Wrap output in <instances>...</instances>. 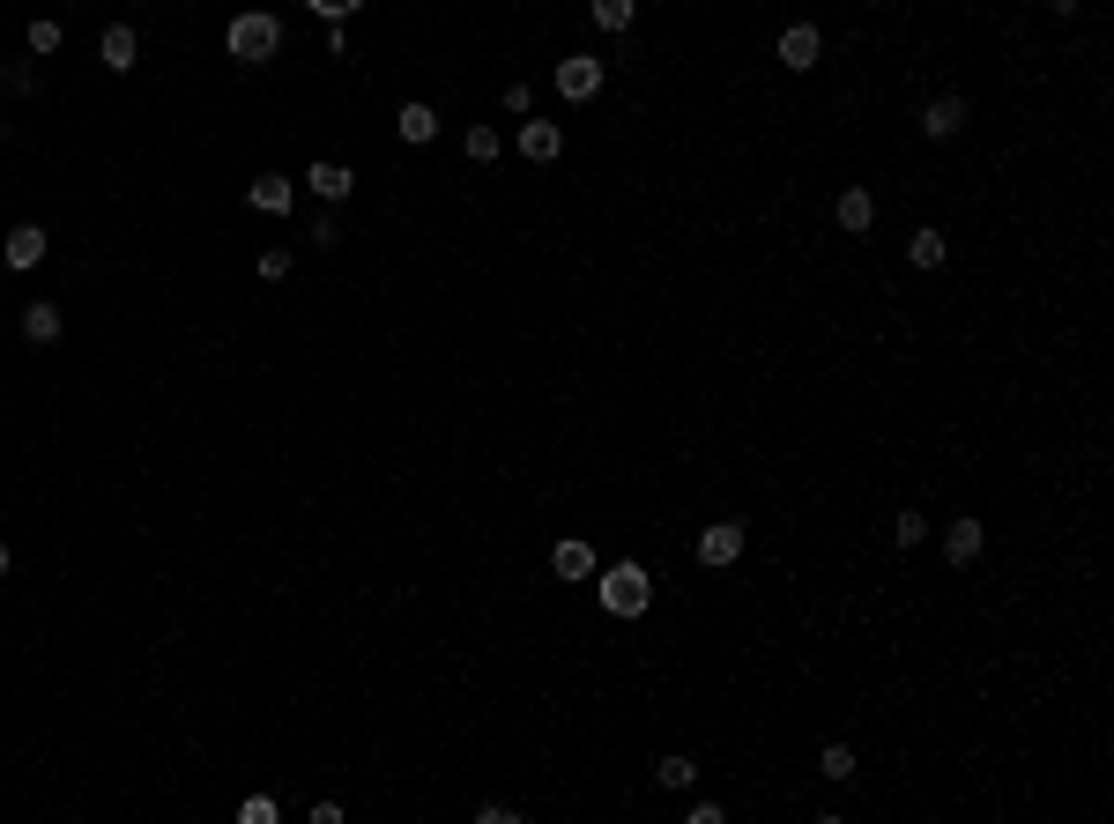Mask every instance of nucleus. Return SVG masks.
<instances>
[{"instance_id": "2", "label": "nucleus", "mask_w": 1114, "mask_h": 824, "mask_svg": "<svg viewBox=\"0 0 1114 824\" xmlns=\"http://www.w3.org/2000/svg\"><path fill=\"white\" fill-rule=\"evenodd\" d=\"M594 595H602L610 617H640L646 601H654V579H646V565H610V573L594 579Z\"/></svg>"}, {"instance_id": "1", "label": "nucleus", "mask_w": 1114, "mask_h": 824, "mask_svg": "<svg viewBox=\"0 0 1114 824\" xmlns=\"http://www.w3.org/2000/svg\"><path fill=\"white\" fill-rule=\"evenodd\" d=\"M275 45H283V23H275L268 8H246V16H231V30H223V52H231L238 68L275 60Z\"/></svg>"}, {"instance_id": "21", "label": "nucleus", "mask_w": 1114, "mask_h": 824, "mask_svg": "<svg viewBox=\"0 0 1114 824\" xmlns=\"http://www.w3.org/2000/svg\"><path fill=\"white\" fill-rule=\"evenodd\" d=\"M654 780H662V787H692L698 765H692V758H662V765H654Z\"/></svg>"}, {"instance_id": "16", "label": "nucleus", "mask_w": 1114, "mask_h": 824, "mask_svg": "<svg viewBox=\"0 0 1114 824\" xmlns=\"http://www.w3.org/2000/svg\"><path fill=\"white\" fill-rule=\"evenodd\" d=\"M943 557H951V565H973V557H981V521H951V535H943Z\"/></svg>"}, {"instance_id": "18", "label": "nucleus", "mask_w": 1114, "mask_h": 824, "mask_svg": "<svg viewBox=\"0 0 1114 824\" xmlns=\"http://www.w3.org/2000/svg\"><path fill=\"white\" fill-rule=\"evenodd\" d=\"M817 773H825V780H855V750L825 743V750H817Z\"/></svg>"}, {"instance_id": "27", "label": "nucleus", "mask_w": 1114, "mask_h": 824, "mask_svg": "<svg viewBox=\"0 0 1114 824\" xmlns=\"http://www.w3.org/2000/svg\"><path fill=\"white\" fill-rule=\"evenodd\" d=\"M1047 8H1055V16H1077V0H1047Z\"/></svg>"}, {"instance_id": "13", "label": "nucleus", "mask_w": 1114, "mask_h": 824, "mask_svg": "<svg viewBox=\"0 0 1114 824\" xmlns=\"http://www.w3.org/2000/svg\"><path fill=\"white\" fill-rule=\"evenodd\" d=\"M832 216H840V230H855V238H862V230L877 224V200H869L862 186H847V194L832 200Z\"/></svg>"}, {"instance_id": "6", "label": "nucleus", "mask_w": 1114, "mask_h": 824, "mask_svg": "<svg viewBox=\"0 0 1114 824\" xmlns=\"http://www.w3.org/2000/svg\"><path fill=\"white\" fill-rule=\"evenodd\" d=\"M305 186H313L327 208H343V200L357 194V172H349V164H313V172H305Z\"/></svg>"}, {"instance_id": "14", "label": "nucleus", "mask_w": 1114, "mask_h": 824, "mask_svg": "<svg viewBox=\"0 0 1114 824\" xmlns=\"http://www.w3.org/2000/svg\"><path fill=\"white\" fill-rule=\"evenodd\" d=\"M959 126H965V104L959 97H937L929 112H921V134H929V142H951Z\"/></svg>"}, {"instance_id": "12", "label": "nucleus", "mask_w": 1114, "mask_h": 824, "mask_svg": "<svg viewBox=\"0 0 1114 824\" xmlns=\"http://www.w3.org/2000/svg\"><path fill=\"white\" fill-rule=\"evenodd\" d=\"M246 200H253V208H260V216H283V208H290V200H297V186H290V178H253V186H246Z\"/></svg>"}, {"instance_id": "28", "label": "nucleus", "mask_w": 1114, "mask_h": 824, "mask_svg": "<svg viewBox=\"0 0 1114 824\" xmlns=\"http://www.w3.org/2000/svg\"><path fill=\"white\" fill-rule=\"evenodd\" d=\"M8 565H16V549H8V543H0V579H8Z\"/></svg>"}, {"instance_id": "20", "label": "nucleus", "mask_w": 1114, "mask_h": 824, "mask_svg": "<svg viewBox=\"0 0 1114 824\" xmlns=\"http://www.w3.org/2000/svg\"><path fill=\"white\" fill-rule=\"evenodd\" d=\"M461 150H469V164H498V150H505V142H498L491 126H469V142H461Z\"/></svg>"}, {"instance_id": "11", "label": "nucleus", "mask_w": 1114, "mask_h": 824, "mask_svg": "<svg viewBox=\"0 0 1114 824\" xmlns=\"http://www.w3.org/2000/svg\"><path fill=\"white\" fill-rule=\"evenodd\" d=\"M550 573H558V579H587L594 573V549L580 543V535H565V543L550 549Z\"/></svg>"}, {"instance_id": "9", "label": "nucleus", "mask_w": 1114, "mask_h": 824, "mask_svg": "<svg viewBox=\"0 0 1114 824\" xmlns=\"http://www.w3.org/2000/svg\"><path fill=\"white\" fill-rule=\"evenodd\" d=\"M98 60L112 68V75H126V68L142 60V45H134V30H126V23H112V30L98 38Z\"/></svg>"}, {"instance_id": "4", "label": "nucleus", "mask_w": 1114, "mask_h": 824, "mask_svg": "<svg viewBox=\"0 0 1114 824\" xmlns=\"http://www.w3.org/2000/svg\"><path fill=\"white\" fill-rule=\"evenodd\" d=\"M513 150L528 156V164H558V156H565V126H558V120H520Z\"/></svg>"}, {"instance_id": "5", "label": "nucleus", "mask_w": 1114, "mask_h": 824, "mask_svg": "<svg viewBox=\"0 0 1114 824\" xmlns=\"http://www.w3.org/2000/svg\"><path fill=\"white\" fill-rule=\"evenodd\" d=\"M817 60H825V38H817V23L780 30V68H788V75H810Z\"/></svg>"}, {"instance_id": "3", "label": "nucleus", "mask_w": 1114, "mask_h": 824, "mask_svg": "<svg viewBox=\"0 0 1114 824\" xmlns=\"http://www.w3.org/2000/svg\"><path fill=\"white\" fill-rule=\"evenodd\" d=\"M594 90H602V60H594V52L558 60V97L565 104H594Z\"/></svg>"}, {"instance_id": "23", "label": "nucleus", "mask_w": 1114, "mask_h": 824, "mask_svg": "<svg viewBox=\"0 0 1114 824\" xmlns=\"http://www.w3.org/2000/svg\"><path fill=\"white\" fill-rule=\"evenodd\" d=\"M283 275H290V253L268 246V253H260V282H283Z\"/></svg>"}, {"instance_id": "17", "label": "nucleus", "mask_w": 1114, "mask_h": 824, "mask_svg": "<svg viewBox=\"0 0 1114 824\" xmlns=\"http://www.w3.org/2000/svg\"><path fill=\"white\" fill-rule=\"evenodd\" d=\"M907 260H914V268H943V260H951V238H943V230H914V238H907Z\"/></svg>"}, {"instance_id": "24", "label": "nucleus", "mask_w": 1114, "mask_h": 824, "mask_svg": "<svg viewBox=\"0 0 1114 824\" xmlns=\"http://www.w3.org/2000/svg\"><path fill=\"white\" fill-rule=\"evenodd\" d=\"M238 817H246V824H275V802L268 795H246V802H238Z\"/></svg>"}, {"instance_id": "29", "label": "nucleus", "mask_w": 1114, "mask_h": 824, "mask_svg": "<svg viewBox=\"0 0 1114 824\" xmlns=\"http://www.w3.org/2000/svg\"><path fill=\"white\" fill-rule=\"evenodd\" d=\"M0 134H8V120H0Z\"/></svg>"}, {"instance_id": "15", "label": "nucleus", "mask_w": 1114, "mask_h": 824, "mask_svg": "<svg viewBox=\"0 0 1114 824\" xmlns=\"http://www.w3.org/2000/svg\"><path fill=\"white\" fill-rule=\"evenodd\" d=\"M395 126H401V142H417V150H423V142H439V112H431V104H401Z\"/></svg>"}, {"instance_id": "10", "label": "nucleus", "mask_w": 1114, "mask_h": 824, "mask_svg": "<svg viewBox=\"0 0 1114 824\" xmlns=\"http://www.w3.org/2000/svg\"><path fill=\"white\" fill-rule=\"evenodd\" d=\"M23 342H38V350L60 342V305H52V298H30L23 305Z\"/></svg>"}, {"instance_id": "7", "label": "nucleus", "mask_w": 1114, "mask_h": 824, "mask_svg": "<svg viewBox=\"0 0 1114 824\" xmlns=\"http://www.w3.org/2000/svg\"><path fill=\"white\" fill-rule=\"evenodd\" d=\"M736 549H743V527L736 521H714L706 535H698V565H736Z\"/></svg>"}, {"instance_id": "22", "label": "nucleus", "mask_w": 1114, "mask_h": 824, "mask_svg": "<svg viewBox=\"0 0 1114 824\" xmlns=\"http://www.w3.org/2000/svg\"><path fill=\"white\" fill-rule=\"evenodd\" d=\"M921 535H929V521H921V513H899V521H891V543H899V549H914Z\"/></svg>"}, {"instance_id": "19", "label": "nucleus", "mask_w": 1114, "mask_h": 824, "mask_svg": "<svg viewBox=\"0 0 1114 824\" xmlns=\"http://www.w3.org/2000/svg\"><path fill=\"white\" fill-rule=\"evenodd\" d=\"M587 8H594V23H602V30H632V16H640L632 0H587Z\"/></svg>"}, {"instance_id": "25", "label": "nucleus", "mask_w": 1114, "mask_h": 824, "mask_svg": "<svg viewBox=\"0 0 1114 824\" xmlns=\"http://www.w3.org/2000/svg\"><path fill=\"white\" fill-rule=\"evenodd\" d=\"M30 52H60V23H30Z\"/></svg>"}, {"instance_id": "26", "label": "nucleus", "mask_w": 1114, "mask_h": 824, "mask_svg": "<svg viewBox=\"0 0 1114 824\" xmlns=\"http://www.w3.org/2000/svg\"><path fill=\"white\" fill-rule=\"evenodd\" d=\"M313 8H320L327 23H343V16H357V0H313Z\"/></svg>"}, {"instance_id": "8", "label": "nucleus", "mask_w": 1114, "mask_h": 824, "mask_svg": "<svg viewBox=\"0 0 1114 824\" xmlns=\"http://www.w3.org/2000/svg\"><path fill=\"white\" fill-rule=\"evenodd\" d=\"M0 260H8V268H38V260H45V230L16 224V230H8V246H0Z\"/></svg>"}]
</instances>
